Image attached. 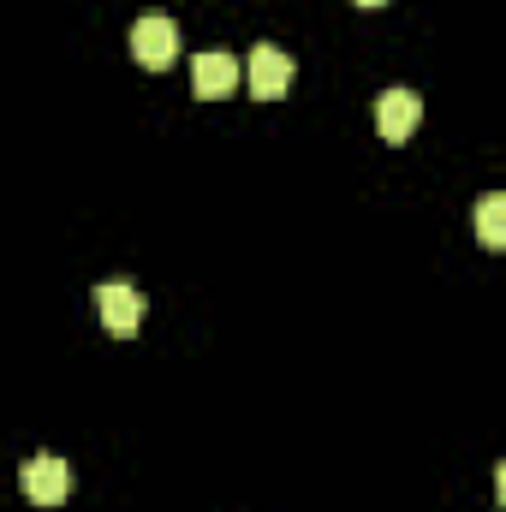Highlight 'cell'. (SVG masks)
Instances as JSON below:
<instances>
[{
    "mask_svg": "<svg viewBox=\"0 0 506 512\" xmlns=\"http://www.w3.org/2000/svg\"><path fill=\"white\" fill-rule=\"evenodd\" d=\"M477 239H483L489 251H501L506 245V197L501 191H489V197L477 203Z\"/></svg>",
    "mask_w": 506,
    "mask_h": 512,
    "instance_id": "obj_7",
    "label": "cell"
},
{
    "mask_svg": "<svg viewBox=\"0 0 506 512\" xmlns=\"http://www.w3.org/2000/svg\"><path fill=\"white\" fill-rule=\"evenodd\" d=\"M233 84H239V60H233V54H197V60H191V90H197L203 102L227 96Z\"/></svg>",
    "mask_w": 506,
    "mask_h": 512,
    "instance_id": "obj_6",
    "label": "cell"
},
{
    "mask_svg": "<svg viewBox=\"0 0 506 512\" xmlns=\"http://www.w3.org/2000/svg\"><path fill=\"white\" fill-rule=\"evenodd\" d=\"M131 54H137V66H149V72L173 66V60H179V24H173L167 12H143V18L131 24Z\"/></svg>",
    "mask_w": 506,
    "mask_h": 512,
    "instance_id": "obj_1",
    "label": "cell"
},
{
    "mask_svg": "<svg viewBox=\"0 0 506 512\" xmlns=\"http://www.w3.org/2000/svg\"><path fill=\"white\" fill-rule=\"evenodd\" d=\"M245 72H251L256 102H274V96H286V84H292V60H286V48H274V42H256L251 60H245Z\"/></svg>",
    "mask_w": 506,
    "mask_h": 512,
    "instance_id": "obj_4",
    "label": "cell"
},
{
    "mask_svg": "<svg viewBox=\"0 0 506 512\" xmlns=\"http://www.w3.org/2000/svg\"><path fill=\"white\" fill-rule=\"evenodd\" d=\"M18 489L30 495V507H60L72 489V471H66V459H24Z\"/></svg>",
    "mask_w": 506,
    "mask_h": 512,
    "instance_id": "obj_2",
    "label": "cell"
},
{
    "mask_svg": "<svg viewBox=\"0 0 506 512\" xmlns=\"http://www.w3.org/2000/svg\"><path fill=\"white\" fill-rule=\"evenodd\" d=\"M358 6H381V0H358Z\"/></svg>",
    "mask_w": 506,
    "mask_h": 512,
    "instance_id": "obj_8",
    "label": "cell"
},
{
    "mask_svg": "<svg viewBox=\"0 0 506 512\" xmlns=\"http://www.w3.org/2000/svg\"><path fill=\"white\" fill-rule=\"evenodd\" d=\"M417 120H423L417 90H387V96L376 102V131L387 137V143H405V137L417 131Z\"/></svg>",
    "mask_w": 506,
    "mask_h": 512,
    "instance_id": "obj_5",
    "label": "cell"
},
{
    "mask_svg": "<svg viewBox=\"0 0 506 512\" xmlns=\"http://www.w3.org/2000/svg\"><path fill=\"white\" fill-rule=\"evenodd\" d=\"M96 310H102V328L108 334H137V322H143V292L126 286V280H108V286H96Z\"/></svg>",
    "mask_w": 506,
    "mask_h": 512,
    "instance_id": "obj_3",
    "label": "cell"
}]
</instances>
